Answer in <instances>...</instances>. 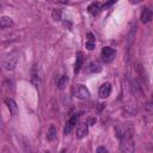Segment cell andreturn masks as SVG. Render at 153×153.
<instances>
[{"label":"cell","mask_w":153,"mask_h":153,"mask_svg":"<svg viewBox=\"0 0 153 153\" xmlns=\"http://www.w3.org/2000/svg\"><path fill=\"white\" fill-rule=\"evenodd\" d=\"M51 16H53V19H54V20H61V18H62V12H61V10H59V8H54Z\"/></svg>","instance_id":"ac0fdd59"},{"label":"cell","mask_w":153,"mask_h":153,"mask_svg":"<svg viewBox=\"0 0 153 153\" xmlns=\"http://www.w3.org/2000/svg\"><path fill=\"white\" fill-rule=\"evenodd\" d=\"M5 104L7 105L10 112H11L12 115H17V112H18V106H17L16 102H14L12 98H5Z\"/></svg>","instance_id":"9c48e42d"},{"label":"cell","mask_w":153,"mask_h":153,"mask_svg":"<svg viewBox=\"0 0 153 153\" xmlns=\"http://www.w3.org/2000/svg\"><path fill=\"white\" fill-rule=\"evenodd\" d=\"M87 10H88V12H90L91 14L96 16V14H98L99 11L102 10V4L98 2V1H93V2H91V4L88 5Z\"/></svg>","instance_id":"30bf717a"},{"label":"cell","mask_w":153,"mask_h":153,"mask_svg":"<svg viewBox=\"0 0 153 153\" xmlns=\"http://www.w3.org/2000/svg\"><path fill=\"white\" fill-rule=\"evenodd\" d=\"M114 4V1H110V2H106V4H104V7H108V6H110V5H112Z\"/></svg>","instance_id":"44dd1931"},{"label":"cell","mask_w":153,"mask_h":153,"mask_svg":"<svg viewBox=\"0 0 153 153\" xmlns=\"http://www.w3.org/2000/svg\"><path fill=\"white\" fill-rule=\"evenodd\" d=\"M97 153H108V149H106L105 147L100 146V147H98V148H97Z\"/></svg>","instance_id":"ffe728a7"},{"label":"cell","mask_w":153,"mask_h":153,"mask_svg":"<svg viewBox=\"0 0 153 153\" xmlns=\"http://www.w3.org/2000/svg\"><path fill=\"white\" fill-rule=\"evenodd\" d=\"M96 123V118H93V117H90V118H87V121H86V124L87 126H93Z\"/></svg>","instance_id":"d6986e66"},{"label":"cell","mask_w":153,"mask_h":153,"mask_svg":"<svg viewBox=\"0 0 153 153\" xmlns=\"http://www.w3.org/2000/svg\"><path fill=\"white\" fill-rule=\"evenodd\" d=\"M120 140H121V143H120V151H121V153H134L135 145H134V140H133V136H131V130L128 131Z\"/></svg>","instance_id":"6da1fadb"},{"label":"cell","mask_w":153,"mask_h":153,"mask_svg":"<svg viewBox=\"0 0 153 153\" xmlns=\"http://www.w3.org/2000/svg\"><path fill=\"white\" fill-rule=\"evenodd\" d=\"M78 118H79V116L78 115H73L68 121H67V123H66V126H65V129H63V133L67 135V134H69L71 131H72V129L74 128V126L76 124V121H78Z\"/></svg>","instance_id":"52a82bcc"},{"label":"cell","mask_w":153,"mask_h":153,"mask_svg":"<svg viewBox=\"0 0 153 153\" xmlns=\"http://www.w3.org/2000/svg\"><path fill=\"white\" fill-rule=\"evenodd\" d=\"M102 59L105 63H110L115 60V56H116V51L115 49H112L111 47H104L102 49Z\"/></svg>","instance_id":"3957f363"},{"label":"cell","mask_w":153,"mask_h":153,"mask_svg":"<svg viewBox=\"0 0 153 153\" xmlns=\"http://www.w3.org/2000/svg\"><path fill=\"white\" fill-rule=\"evenodd\" d=\"M87 134H88V126H87L86 123H80V124L76 127V130H75V136H76V139L81 140V139H84Z\"/></svg>","instance_id":"5b68a950"},{"label":"cell","mask_w":153,"mask_h":153,"mask_svg":"<svg viewBox=\"0 0 153 153\" xmlns=\"http://www.w3.org/2000/svg\"><path fill=\"white\" fill-rule=\"evenodd\" d=\"M67 82H68V76H66V75H61V76L57 79V81H56L57 87H59L60 90L65 88V87L67 86Z\"/></svg>","instance_id":"e0dca14e"},{"label":"cell","mask_w":153,"mask_h":153,"mask_svg":"<svg viewBox=\"0 0 153 153\" xmlns=\"http://www.w3.org/2000/svg\"><path fill=\"white\" fill-rule=\"evenodd\" d=\"M74 96L79 99H86L90 97V91L87 90V87L82 84H79L74 87Z\"/></svg>","instance_id":"277c9868"},{"label":"cell","mask_w":153,"mask_h":153,"mask_svg":"<svg viewBox=\"0 0 153 153\" xmlns=\"http://www.w3.org/2000/svg\"><path fill=\"white\" fill-rule=\"evenodd\" d=\"M87 41H86V43H85V45H86V48L88 49V50H92V49H94V45H96V41H94V36L91 33V32H88L87 33Z\"/></svg>","instance_id":"4fadbf2b"},{"label":"cell","mask_w":153,"mask_h":153,"mask_svg":"<svg viewBox=\"0 0 153 153\" xmlns=\"http://www.w3.org/2000/svg\"><path fill=\"white\" fill-rule=\"evenodd\" d=\"M111 93V84L105 82L99 87V97L100 98H108Z\"/></svg>","instance_id":"ba28073f"},{"label":"cell","mask_w":153,"mask_h":153,"mask_svg":"<svg viewBox=\"0 0 153 153\" xmlns=\"http://www.w3.org/2000/svg\"><path fill=\"white\" fill-rule=\"evenodd\" d=\"M88 69H90V72H92V73H99V72L102 71V66H100L99 62L92 61V62L88 65Z\"/></svg>","instance_id":"2e32d148"},{"label":"cell","mask_w":153,"mask_h":153,"mask_svg":"<svg viewBox=\"0 0 153 153\" xmlns=\"http://www.w3.org/2000/svg\"><path fill=\"white\" fill-rule=\"evenodd\" d=\"M56 137H57V130H56V128H55L54 126H51V127L48 129L47 139H48L49 141H54V140H56Z\"/></svg>","instance_id":"9a60e30c"},{"label":"cell","mask_w":153,"mask_h":153,"mask_svg":"<svg viewBox=\"0 0 153 153\" xmlns=\"http://www.w3.org/2000/svg\"><path fill=\"white\" fill-rule=\"evenodd\" d=\"M152 18H153V11L148 7L143 8L142 12H141V16H140V20L143 24H146V23H149L152 20Z\"/></svg>","instance_id":"8992f818"},{"label":"cell","mask_w":153,"mask_h":153,"mask_svg":"<svg viewBox=\"0 0 153 153\" xmlns=\"http://www.w3.org/2000/svg\"><path fill=\"white\" fill-rule=\"evenodd\" d=\"M12 19L10 18V17H7V16H2L1 18H0V27L1 29H6V27H10V26H12Z\"/></svg>","instance_id":"7c38bea8"},{"label":"cell","mask_w":153,"mask_h":153,"mask_svg":"<svg viewBox=\"0 0 153 153\" xmlns=\"http://www.w3.org/2000/svg\"><path fill=\"white\" fill-rule=\"evenodd\" d=\"M75 67H74V73H79L80 68L82 67V63H84V55L81 51H78L76 55H75Z\"/></svg>","instance_id":"8fae6325"},{"label":"cell","mask_w":153,"mask_h":153,"mask_svg":"<svg viewBox=\"0 0 153 153\" xmlns=\"http://www.w3.org/2000/svg\"><path fill=\"white\" fill-rule=\"evenodd\" d=\"M45 153H49V152H45Z\"/></svg>","instance_id":"7402d4cb"},{"label":"cell","mask_w":153,"mask_h":153,"mask_svg":"<svg viewBox=\"0 0 153 153\" xmlns=\"http://www.w3.org/2000/svg\"><path fill=\"white\" fill-rule=\"evenodd\" d=\"M18 63V55L17 53H10L4 59V67L6 71H13Z\"/></svg>","instance_id":"7a4b0ae2"},{"label":"cell","mask_w":153,"mask_h":153,"mask_svg":"<svg viewBox=\"0 0 153 153\" xmlns=\"http://www.w3.org/2000/svg\"><path fill=\"white\" fill-rule=\"evenodd\" d=\"M31 82H32L36 87L41 84V78H39V74H38V72L36 71V68H33L32 72H31Z\"/></svg>","instance_id":"5bb4252c"}]
</instances>
